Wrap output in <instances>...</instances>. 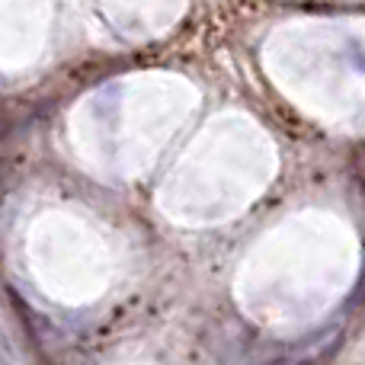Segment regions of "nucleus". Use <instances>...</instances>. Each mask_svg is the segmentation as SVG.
<instances>
[{
	"label": "nucleus",
	"instance_id": "nucleus-1",
	"mask_svg": "<svg viewBox=\"0 0 365 365\" xmlns=\"http://www.w3.org/2000/svg\"><path fill=\"white\" fill-rule=\"evenodd\" d=\"M353 304H365V266H362L359 282H356V289H353Z\"/></svg>",
	"mask_w": 365,
	"mask_h": 365
},
{
	"label": "nucleus",
	"instance_id": "nucleus-2",
	"mask_svg": "<svg viewBox=\"0 0 365 365\" xmlns=\"http://www.w3.org/2000/svg\"><path fill=\"white\" fill-rule=\"evenodd\" d=\"M295 365H317V362H295Z\"/></svg>",
	"mask_w": 365,
	"mask_h": 365
}]
</instances>
